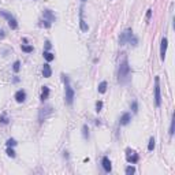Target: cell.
Segmentation results:
<instances>
[{
    "label": "cell",
    "instance_id": "cell-13",
    "mask_svg": "<svg viewBox=\"0 0 175 175\" xmlns=\"http://www.w3.org/2000/svg\"><path fill=\"white\" fill-rule=\"evenodd\" d=\"M79 26H81V30L82 31L89 30V26L86 25V22L83 21V18H82V12H79Z\"/></svg>",
    "mask_w": 175,
    "mask_h": 175
},
{
    "label": "cell",
    "instance_id": "cell-23",
    "mask_svg": "<svg viewBox=\"0 0 175 175\" xmlns=\"http://www.w3.org/2000/svg\"><path fill=\"white\" fill-rule=\"evenodd\" d=\"M5 144H7V146H11V148H12V146H15V145L18 144V142H16V141H15L14 138H8Z\"/></svg>",
    "mask_w": 175,
    "mask_h": 175
},
{
    "label": "cell",
    "instance_id": "cell-5",
    "mask_svg": "<svg viewBox=\"0 0 175 175\" xmlns=\"http://www.w3.org/2000/svg\"><path fill=\"white\" fill-rule=\"evenodd\" d=\"M126 160H127L129 163H131V164H135V163H137V161L139 160V156H138V153H135L134 150L127 149V154H126Z\"/></svg>",
    "mask_w": 175,
    "mask_h": 175
},
{
    "label": "cell",
    "instance_id": "cell-18",
    "mask_svg": "<svg viewBox=\"0 0 175 175\" xmlns=\"http://www.w3.org/2000/svg\"><path fill=\"white\" fill-rule=\"evenodd\" d=\"M154 146H156V141H154L153 137H150V138H149V144H148V150L152 152V150L154 149Z\"/></svg>",
    "mask_w": 175,
    "mask_h": 175
},
{
    "label": "cell",
    "instance_id": "cell-11",
    "mask_svg": "<svg viewBox=\"0 0 175 175\" xmlns=\"http://www.w3.org/2000/svg\"><path fill=\"white\" fill-rule=\"evenodd\" d=\"M130 120H131V115L129 112H124L122 116H120V120H119V123L122 124V126H126V124L130 123Z\"/></svg>",
    "mask_w": 175,
    "mask_h": 175
},
{
    "label": "cell",
    "instance_id": "cell-15",
    "mask_svg": "<svg viewBox=\"0 0 175 175\" xmlns=\"http://www.w3.org/2000/svg\"><path fill=\"white\" fill-rule=\"evenodd\" d=\"M44 57H45L46 62H52V60L55 59V55L51 53V52H48V51H44Z\"/></svg>",
    "mask_w": 175,
    "mask_h": 175
},
{
    "label": "cell",
    "instance_id": "cell-2",
    "mask_svg": "<svg viewBox=\"0 0 175 175\" xmlns=\"http://www.w3.org/2000/svg\"><path fill=\"white\" fill-rule=\"evenodd\" d=\"M119 42H120V45H124V44H133V45H137L138 40H137V37H134L131 29H126V30L120 34Z\"/></svg>",
    "mask_w": 175,
    "mask_h": 175
},
{
    "label": "cell",
    "instance_id": "cell-28",
    "mask_svg": "<svg viewBox=\"0 0 175 175\" xmlns=\"http://www.w3.org/2000/svg\"><path fill=\"white\" fill-rule=\"evenodd\" d=\"M174 119H171V126H170V135H172L174 134Z\"/></svg>",
    "mask_w": 175,
    "mask_h": 175
},
{
    "label": "cell",
    "instance_id": "cell-22",
    "mask_svg": "<svg viewBox=\"0 0 175 175\" xmlns=\"http://www.w3.org/2000/svg\"><path fill=\"white\" fill-rule=\"evenodd\" d=\"M82 135H83V138L89 137V129H88L86 124H83V127H82Z\"/></svg>",
    "mask_w": 175,
    "mask_h": 175
},
{
    "label": "cell",
    "instance_id": "cell-8",
    "mask_svg": "<svg viewBox=\"0 0 175 175\" xmlns=\"http://www.w3.org/2000/svg\"><path fill=\"white\" fill-rule=\"evenodd\" d=\"M101 164H103V168L105 172H111L112 170V165H111V160L107 157V156H104L103 159H101Z\"/></svg>",
    "mask_w": 175,
    "mask_h": 175
},
{
    "label": "cell",
    "instance_id": "cell-21",
    "mask_svg": "<svg viewBox=\"0 0 175 175\" xmlns=\"http://www.w3.org/2000/svg\"><path fill=\"white\" fill-rule=\"evenodd\" d=\"M0 123H3V124L8 123V118H7L5 113H1V115H0Z\"/></svg>",
    "mask_w": 175,
    "mask_h": 175
},
{
    "label": "cell",
    "instance_id": "cell-25",
    "mask_svg": "<svg viewBox=\"0 0 175 175\" xmlns=\"http://www.w3.org/2000/svg\"><path fill=\"white\" fill-rule=\"evenodd\" d=\"M127 175H131V174H134L135 172V167H133V165H129L127 168H126V171H124Z\"/></svg>",
    "mask_w": 175,
    "mask_h": 175
},
{
    "label": "cell",
    "instance_id": "cell-29",
    "mask_svg": "<svg viewBox=\"0 0 175 175\" xmlns=\"http://www.w3.org/2000/svg\"><path fill=\"white\" fill-rule=\"evenodd\" d=\"M150 15H152V10H148L146 11V22H149V19H150Z\"/></svg>",
    "mask_w": 175,
    "mask_h": 175
},
{
    "label": "cell",
    "instance_id": "cell-19",
    "mask_svg": "<svg viewBox=\"0 0 175 175\" xmlns=\"http://www.w3.org/2000/svg\"><path fill=\"white\" fill-rule=\"evenodd\" d=\"M22 51L26 52V53H30V52H33V46L31 45H22Z\"/></svg>",
    "mask_w": 175,
    "mask_h": 175
},
{
    "label": "cell",
    "instance_id": "cell-26",
    "mask_svg": "<svg viewBox=\"0 0 175 175\" xmlns=\"http://www.w3.org/2000/svg\"><path fill=\"white\" fill-rule=\"evenodd\" d=\"M101 108H103V101H100V100H98V101H96V111L100 112Z\"/></svg>",
    "mask_w": 175,
    "mask_h": 175
},
{
    "label": "cell",
    "instance_id": "cell-31",
    "mask_svg": "<svg viewBox=\"0 0 175 175\" xmlns=\"http://www.w3.org/2000/svg\"><path fill=\"white\" fill-rule=\"evenodd\" d=\"M0 38H4V31L0 30Z\"/></svg>",
    "mask_w": 175,
    "mask_h": 175
},
{
    "label": "cell",
    "instance_id": "cell-6",
    "mask_svg": "<svg viewBox=\"0 0 175 175\" xmlns=\"http://www.w3.org/2000/svg\"><path fill=\"white\" fill-rule=\"evenodd\" d=\"M52 113V107L51 105H46L44 108L40 109V113H38V119H40V122H42L44 119L48 116V115H51Z\"/></svg>",
    "mask_w": 175,
    "mask_h": 175
},
{
    "label": "cell",
    "instance_id": "cell-17",
    "mask_svg": "<svg viewBox=\"0 0 175 175\" xmlns=\"http://www.w3.org/2000/svg\"><path fill=\"white\" fill-rule=\"evenodd\" d=\"M105 90H107V82L103 81V82H100V85H98V93H105Z\"/></svg>",
    "mask_w": 175,
    "mask_h": 175
},
{
    "label": "cell",
    "instance_id": "cell-24",
    "mask_svg": "<svg viewBox=\"0 0 175 175\" xmlns=\"http://www.w3.org/2000/svg\"><path fill=\"white\" fill-rule=\"evenodd\" d=\"M7 154L10 156V157H15L16 154H15V150L12 149L11 146H7Z\"/></svg>",
    "mask_w": 175,
    "mask_h": 175
},
{
    "label": "cell",
    "instance_id": "cell-20",
    "mask_svg": "<svg viewBox=\"0 0 175 175\" xmlns=\"http://www.w3.org/2000/svg\"><path fill=\"white\" fill-rule=\"evenodd\" d=\"M19 68H21V62L19 60H16V62H14V64H12V70L15 72L19 71Z\"/></svg>",
    "mask_w": 175,
    "mask_h": 175
},
{
    "label": "cell",
    "instance_id": "cell-30",
    "mask_svg": "<svg viewBox=\"0 0 175 175\" xmlns=\"http://www.w3.org/2000/svg\"><path fill=\"white\" fill-rule=\"evenodd\" d=\"M51 42H49V41H45V48H46V49H49V48H51Z\"/></svg>",
    "mask_w": 175,
    "mask_h": 175
},
{
    "label": "cell",
    "instance_id": "cell-12",
    "mask_svg": "<svg viewBox=\"0 0 175 175\" xmlns=\"http://www.w3.org/2000/svg\"><path fill=\"white\" fill-rule=\"evenodd\" d=\"M42 75H44V78H49L52 75V68L48 63L44 64V67H42Z\"/></svg>",
    "mask_w": 175,
    "mask_h": 175
},
{
    "label": "cell",
    "instance_id": "cell-27",
    "mask_svg": "<svg viewBox=\"0 0 175 175\" xmlns=\"http://www.w3.org/2000/svg\"><path fill=\"white\" fill-rule=\"evenodd\" d=\"M131 109H133L134 113L138 112V104H137V101H133V104H131Z\"/></svg>",
    "mask_w": 175,
    "mask_h": 175
},
{
    "label": "cell",
    "instance_id": "cell-1",
    "mask_svg": "<svg viewBox=\"0 0 175 175\" xmlns=\"http://www.w3.org/2000/svg\"><path fill=\"white\" fill-rule=\"evenodd\" d=\"M130 75H131V71H130L129 60H127L126 56H123V59H122L120 63H119V68H118L119 83H127L130 81Z\"/></svg>",
    "mask_w": 175,
    "mask_h": 175
},
{
    "label": "cell",
    "instance_id": "cell-3",
    "mask_svg": "<svg viewBox=\"0 0 175 175\" xmlns=\"http://www.w3.org/2000/svg\"><path fill=\"white\" fill-rule=\"evenodd\" d=\"M62 79L63 82H64V86H66V103L68 105H71L72 101H74V96H75V92H74V89L71 88L70 85V81H68V77L62 74Z\"/></svg>",
    "mask_w": 175,
    "mask_h": 175
},
{
    "label": "cell",
    "instance_id": "cell-10",
    "mask_svg": "<svg viewBox=\"0 0 175 175\" xmlns=\"http://www.w3.org/2000/svg\"><path fill=\"white\" fill-rule=\"evenodd\" d=\"M42 16H44V19L48 22H55L56 21V18H55V15L52 14L51 10H44V12H42Z\"/></svg>",
    "mask_w": 175,
    "mask_h": 175
},
{
    "label": "cell",
    "instance_id": "cell-9",
    "mask_svg": "<svg viewBox=\"0 0 175 175\" xmlns=\"http://www.w3.org/2000/svg\"><path fill=\"white\" fill-rule=\"evenodd\" d=\"M14 98L16 100V103H23L26 100V92L25 90H18V92H15V94H14Z\"/></svg>",
    "mask_w": 175,
    "mask_h": 175
},
{
    "label": "cell",
    "instance_id": "cell-16",
    "mask_svg": "<svg viewBox=\"0 0 175 175\" xmlns=\"http://www.w3.org/2000/svg\"><path fill=\"white\" fill-rule=\"evenodd\" d=\"M0 15L3 16V18H5L7 21H10V19H12V18H14V16L11 15L10 12H7V11H4V10H0Z\"/></svg>",
    "mask_w": 175,
    "mask_h": 175
},
{
    "label": "cell",
    "instance_id": "cell-7",
    "mask_svg": "<svg viewBox=\"0 0 175 175\" xmlns=\"http://www.w3.org/2000/svg\"><path fill=\"white\" fill-rule=\"evenodd\" d=\"M167 45H168V40H167L165 37H163V40H161V44H160V59H161V60H164V59H165Z\"/></svg>",
    "mask_w": 175,
    "mask_h": 175
},
{
    "label": "cell",
    "instance_id": "cell-32",
    "mask_svg": "<svg viewBox=\"0 0 175 175\" xmlns=\"http://www.w3.org/2000/svg\"><path fill=\"white\" fill-rule=\"evenodd\" d=\"M81 1H82V3H85V1H86V0H81Z\"/></svg>",
    "mask_w": 175,
    "mask_h": 175
},
{
    "label": "cell",
    "instance_id": "cell-4",
    "mask_svg": "<svg viewBox=\"0 0 175 175\" xmlns=\"http://www.w3.org/2000/svg\"><path fill=\"white\" fill-rule=\"evenodd\" d=\"M159 77L154 78V103L156 107L161 105V93H160V85H159Z\"/></svg>",
    "mask_w": 175,
    "mask_h": 175
},
{
    "label": "cell",
    "instance_id": "cell-14",
    "mask_svg": "<svg viewBox=\"0 0 175 175\" xmlns=\"http://www.w3.org/2000/svg\"><path fill=\"white\" fill-rule=\"evenodd\" d=\"M49 96V88L48 86H42V90H41V100L45 101L46 98Z\"/></svg>",
    "mask_w": 175,
    "mask_h": 175
}]
</instances>
